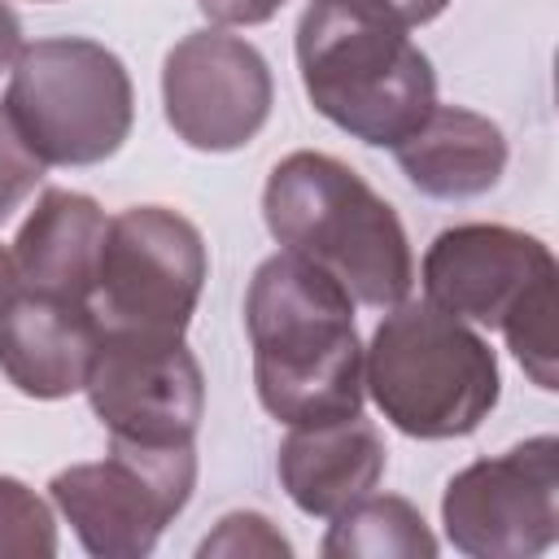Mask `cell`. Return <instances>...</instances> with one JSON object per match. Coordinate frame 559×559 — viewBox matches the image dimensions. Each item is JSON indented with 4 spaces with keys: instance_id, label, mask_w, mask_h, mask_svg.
Returning <instances> with one entry per match:
<instances>
[{
    "instance_id": "1",
    "label": "cell",
    "mask_w": 559,
    "mask_h": 559,
    "mask_svg": "<svg viewBox=\"0 0 559 559\" xmlns=\"http://www.w3.org/2000/svg\"><path fill=\"white\" fill-rule=\"evenodd\" d=\"M253 389L271 419L319 424L362 411V341L354 297L319 266L271 253L245 293Z\"/></svg>"
},
{
    "instance_id": "2",
    "label": "cell",
    "mask_w": 559,
    "mask_h": 559,
    "mask_svg": "<svg viewBox=\"0 0 559 559\" xmlns=\"http://www.w3.org/2000/svg\"><path fill=\"white\" fill-rule=\"evenodd\" d=\"M380 0H310L297 17V74L332 127L393 148L437 105L428 52Z\"/></svg>"
},
{
    "instance_id": "3",
    "label": "cell",
    "mask_w": 559,
    "mask_h": 559,
    "mask_svg": "<svg viewBox=\"0 0 559 559\" xmlns=\"http://www.w3.org/2000/svg\"><path fill=\"white\" fill-rule=\"evenodd\" d=\"M262 218L275 245L332 275L358 306L389 310L415 284V253L397 210L341 157L297 148L262 188Z\"/></svg>"
},
{
    "instance_id": "4",
    "label": "cell",
    "mask_w": 559,
    "mask_h": 559,
    "mask_svg": "<svg viewBox=\"0 0 559 559\" xmlns=\"http://www.w3.org/2000/svg\"><path fill=\"white\" fill-rule=\"evenodd\" d=\"M362 393L397 432L454 441L476 432L498 406V354L476 328L432 301H397L362 349Z\"/></svg>"
},
{
    "instance_id": "5",
    "label": "cell",
    "mask_w": 559,
    "mask_h": 559,
    "mask_svg": "<svg viewBox=\"0 0 559 559\" xmlns=\"http://www.w3.org/2000/svg\"><path fill=\"white\" fill-rule=\"evenodd\" d=\"M424 301L437 310L498 328L507 349L537 389H559L555 345V253L546 240L507 223H454L432 236L419 262Z\"/></svg>"
},
{
    "instance_id": "6",
    "label": "cell",
    "mask_w": 559,
    "mask_h": 559,
    "mask_svg": "<svg viewBox=\"0 0 559 559\" xmlns=\"http://www.w3.org/2000/svg\"><path fill=\"white\" fill-rule=\"evenodd\" d=\"M0 109L44 166H96L135 122V87L118 52L83 35L22 44Z\"/></svg>"
},
{
    "instance_id": "7",
    "label": "cell",
    "mask_w": 559,
    "mask_h": 559,
    "mask_svg": "<svg viewBox=\"0 0 559 559\" xmlns=\"http://www.w3.org/2000/svg\"><path fill=\"white\" fill-rule=\"evenodd\" d=\"M210 275L205 236L170 205H127L109 218L92 314L100 332L183 336Z\"/></svg>"
},
{
    "instance_id": "8",
    "label": "cell",
    "mask_w": 559,
    "mask_h": 559,
    "mask_svg": "<svg viewBox=\"0 0 559 559\" xmlns=\"http://www.w3.org/2000/svg\"><path fill=\"white\" fill-rule=\"evenodd\" d=\"M197 489V445L114 441L96 463H70L48 498L92 559H144Z\"/></svg>"
},
{
    "instance_id": "9",
    "label": "cell",
    "mask_w": 559,
    "mask_h": 559,
    "mask_svg": "<svg viewBox=\"0 0 559 559\" xmlns=\"http://www.w3.org/2000/svg\"><path fill=\"white\" fill-rule=\"evenodd\" d=\"M441 524L472 559H533L559 537V437H528L450 476Z\"/></svg>"
},
{
    "instance_id": "10",
    "label": "cell",
    "mask_w": 559,
    "mask_h": 559,
    "mask_svg": "<svg viewBox=\"0 0 559 559\" xmlns=\"http://www.w3.org/2000/svg\"><path fill=\"white\" fill-rule=\"evenodd\" d=\"M83 393L114 441L192 445L205 415V376L183 336L100 332Z\"/></svg>"
},
{
    "instance_id": "11",
    "label": "cell",
    "mask_w": 559,
    "mask_h": 559,
    "mask_svg": "<svg viewBox=\"0 0 559 559\" xmlns=\"http://www.w3.org/2000/svg\"><path fill=\"white\" fill-rule=\"evenodd\" d=\"M170 131L197 153H236L271 118L275 79L266 57L227 26L188 31L162 61Z\"/></svg>"
},
{
    "instance_id": "12",
    "label": "cell",
    "mask_w": 559,
    "mask_h": 559,
    "mask_svg": "<svg viewBox=\"0 0 559 559\" xmlns=\"http://www.w3.org/2000/svg\"><path fill=\"white\" fill-rule=\"evenodd\" d=\"M100 345V323L87 301L17 293L0 310V371L4 380L35 397L61 402L87 384Z\"/></svg>"
},
{
    "instance_id": "13",
    "label": "cell",
    "mask_w": 559,
    "mask_h": 559,
    "mask_svg": "<svg viewBox=\"0 0 559 559\" xmlns=\"http://www.w3.org/2000/svg\"><path fill=\"white\" fill-rule=\"evenodd\" d=\"M384 454L380 428L358 411L341 419L293 424V432L280 441L275 472L297 511L332 520L380 485Z\"/></svg>"
},
{
    "instance_id": "14",
    "label": "cell",
    "mask_w": 559,
    "mask_h": 559,
    "mask_svg": "<svg viewBox=\"0 0 559 559\" xmlns=\"http://www.w3.org/2000/svg\"><path fill=\"white\" fill-rule=\"evenodd\" d=\"M105 210L74 188H44L9 245L13 288L87 301L105 245Z\"/></svg>"
},
{
    "instance_id": "15",
    "label": "cell",
    "mask_w": 559,
    "mask_h": 559,
    "mask_svg": "<svg viewBox=\"0 0 559 559\" xmlns=\"http://www.w3.org/2000/svg\"><path fill=\"white\" fill-rule=\"evenodd\" d=\"M402 175L432 201H467L498 188L507 170V135L467 105H432L428 118L393 144Z\"/></svg>"
},
{
    "instance_id": "16",
    "label": "cell",
    "mask_w": 559,
    "mask_h": 559,
    "mask_svg": "<svg viewBox=\"0 0 559 559\" xmlns=\"http://www.w3.org/2000/svg\"><path fill=\"white\" fill-rule=\"evenodd\" d=\"M319 550L328 559H432L437 537L415 502L397 493H367L332 515Z\"/></svg>"
},
{
    "instance_id": "17",
    "label": "cell",
    "mask_w": 559,
    "mask_h": 559,
    "mask_svg": "<svg viewBox=\"0 0 559 559\" xmlns=\"http://www.w3.org/2000/svg\"><path fill=\"white\" fill-rule=\"evenodd\" d=\"M57 520L52 507L17 476H0V559H52Z\"/></svg>"
},
{
    "instance_id": "18",
    "label": "cell",
    "mask_w": 559,
    "mask_h": 559,
    "mask_svg": "<svg viewBox=\"0 0 559 559\" xmlns=\"http://www.w3.org/2000/svg\"><path fill=\"white\" fill-rule=\"evenodd\" d=\"M197 555H201V559H210V555H231V559H240V555L288 559V555H293V542H288L262 511H231V515H223V520L214 524V533L197 546Z\"/></svg>"
},
{
    "instance_id": "19",
    "label": "cell",
    "mask_w": 559,
    "mask_h": 559,
    "mask_svg": "<svg viewBox=\"0 0 559 559\" xmlns=\"http://www.w3.org/2000/svg\"><path fill=\"white\" fill-rule=\"evenodd\" d=\"M39 179H44V162L26 148L9 114L0 109V223L39 188Z\"/></svg>"
},
{
    "instance_id": "20",
    "label": "cell",
    "mask_w": 559,
    "mask_h": 559,
    "mask_svg": "<svg viewBox=\"0 0 559 559\" xmlns=\"http://www.w3.org/2000/svg\"><path fill=\"white\" fill-rule=\"evenodd\" d=\"M288 0H197V9L214 26H262L271 22Z\"/></svg>"
},
{
    "instance_id": "21",
    "label": "cell",
    "mask_w": 559,
    "mask_h": 559,
    "mask_svg": "<svg viewBox=\"0 0 559 559\" xmlns=\"http://www.w3.org/2000/svg\"><path fill=\"white\" fill-rule=\"evenodd\" d=\"M389 13H397L406 26H424L432 17H441L450 9V0H380Z\"/></svg>"
},
{
    "instance_id": "22",
    "label": "cell",
    "mask_w": 559,
    "mask_h": 559,
    "mask_svg": "<svg viewBox=\"0 0 559 559\" xmlns=\"http://www.w3.org/2000/svg\"><path fill=\"white\" fill-rule=\"evenodd\" d=\"M22 52V17L0 0V70H9Z\"/></svg>"
},
{
    "instance_id": "23",
    "label": "cell",
    "mask_w": 559,
    "mask_h": 559,
    "mask_svg": "<svg viewBox=\"0 0 559 559\" xmlns=\"http://www.w3.org/2000/svg\"><path fill=\"white\" fill-rule=\"evenodd\" d=\"M13 297V262H9V249H0V310L9 306Z\"/></svg>"
},
{
    "instance_id": "24",
    "label": "cell",
    "mask_w": 559,
    "mask_h": 559,
    "mask_svg": "<svg viewBox=\"0 0 559 559\" xmlns=\"http://www.w3.org/2000/svg\"><path fill=\"white\" fill-rule=\"evenodd\" d=\"M44 4H48V0H44Z\"/></svg>"
}]
</instances>
